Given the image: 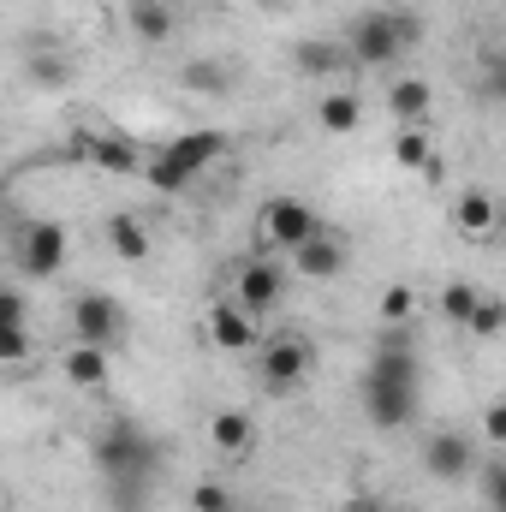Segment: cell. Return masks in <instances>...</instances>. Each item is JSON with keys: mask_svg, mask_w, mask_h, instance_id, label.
I'll return each mask as SVG.
<instances>
[{"mask_svg": "<svg viewBox=\"0 0 506 512\" xmlns=\"http://www.w3.org/2000/svg\"><path fill=\"white\" fill-rule=\"evenodd\" d=\"M483 495H489L495 512H506V465H489V471H483Z\"/></svg>", "mask_w": 506, "mask_h": 512, "instance_id": "obj_30", "label": "cell"}, {"mask_svg": "<svg viewBox=\"0 0 506 512\" xmlns=\"http://www.w3.org/2000/svg\"><path fill=\"white\" fill-rule=\"evenodd\" d=\"M36 78H42V84H60L66 72H60V60H36Z\"/></svg>", "mask_w": 506, "mask_h": 512, "instance_id": "obj_35", "label": "cell"}, {"mask_svg": "<svg viewBox=\"0 0 506 512\" xmlns=\"http://www.w3.org/2000/svg\"><path fill=\"white\" fill-rule=\"evenodd\" d=\"M393 161H399V167H411V173H429V179L441 173V167H435V155H429V137H423V131H405V137L393 143Z\"/></svg>", "mask_w": 506, "mask_h": 512, "instance_id": "obj_22", "label": "cell"}, {"mask_svg": "<svg viewBox=\"0 0 506 512\" xmlns=\"http://www.w3.org/2000/svg\"><path fill=\"white\" fill-rule=\"evenodd\" d=\"M483 435H489L495 447H506V405H489V417H483Z\"/></svg>", "mask_w": 506, "mask_h": 512, "instance_id": "obj_32", "label": "cell"}, {"mask_svg": "<svg viewBox=\"0 0 506 512\" xmlns=\"http://www.w3.org/2000/svg\"><path fill=\"white\" fill-rule=\"evenodd\" d=\"M0 346H6L0 358H12V364H18V358L30 352V334H24V328H6V340H0Z\"/></svg>", "mask_w": 506, "mask_h": 512, "instance_id": "obj_34", "label": "cell"}, {"mask_svg": "<svg viewBox=\"0 0 506 512\" xmlns=\"http://www.w3.org/2000/svg\"><path fill=\"white\" fill-rule=\"evenodd\" d=\"M429 102H435V90L423 78H393L387 84V114L405 120V126H423L429 120Z\"/></svg>", "mask_w": 506, "mask_h": 512, "instance_id": "obj_14", "label": "cell"}, {"mask_svg": "<svg viewBox=\"0 0 506 512\" xmlns=\"http://www.w3.org/2000/svg\"><path fill=\"white\" fill-rule=\"evenodd\" d=\"M292 60H298V72H304V78H328V72H340V66L352 60V48L310 36V42H298V48H292Z\"/></svg>", "mask_w": 506, "mask_h": 512, "instance_id": "obj_17", "label": "cell"}, {"mask_svg": "<svg viewBox=\"0 0 506 512\" xmlns=\"http://www.w3.org/2000/svg\"><path fill=\"white\" fill-rule=\"evenodd\" d=\"M316 239V209L304 203V197H274L268 209H262V245H274V251H304Z\"/></svg>", "mask_w": 506, "mask_h": 512, "instance_id": "obj_4", "label": "cell"}, {"mask_svg": "<svg viewBox=\"0 0 506 512\" xmlns=\"http://www.w3.org/2000/svg\"><path fill=\"white\" fill-rule=\"evenodd\" d=\"M477 304H483V292H477V286H465V280H453V286L441 292V316H447V322H471V316H477Z\"/></svg>", "mask_w": 506, "mask_h": 512, "instance_id": "obj_23", "label": "cell"}, {"mask_svg": "<svg viewBox=\"0 0 506 512\" xmlns=\"http://www.w3.org/2000/svg\"><path fill=\"white\" fill-rule=\"evenodd\" d=\"M0 328H24V298H18L12 286L0 292Z\"/></svg>", "mask_w": 506, "mask_h": 512, "instance_id": "obj_31", "label": "cell"}, {"mask_svg": "<svg viewBox=\"0 0 506 512\" xmlns=\"http://www.w3.org/2000/svg\"><path fill=\"white\" fill-rule=\"evenodd\" d=\"M209 441H215L227 459H245V453L256 447V423L245 417V411H221V417L209 423Z\"/></svg>", "mask_w": 506, "mask_h": 512, "instance_id": "obj_16", "label": "cell"}, {"mask_svg": "<svg viewBox=\"0 0 506 512\" xmlns=\"http://www.w3.org/2000/svg\"><path fill=\"white\" fill-rule=\"evenodd\" d=\"M370 382H393V387H417V352L399 340V334H387L376 346V358H370Z\"/></svg>", "mask_w": 506, "mask_h": 512, "instance_id": "obj_13", "label": "cell"}, {"mask_svg": "<svg viewBox=\"0 0 506 512\" xmlns=\"http://www.w3.org/2000/svg\"><path fill=\"white\" fill-rule=\"evenodd\" d=\"M96 465L108 477V495L114 512H149V489H155V471H161V441L143 435L137 423H114L96 435Z\"/></svg>", "mask_w": 506, "mask_h": 512, "instance_id": "obj_1", "label": "cell"}, {"mask_svg": "<svg viewBox=\"0 0 506 512\" xmlns=\"http://www.w3.org/2000/svg\"><path fill=\"white\" fill-rule=\"evenodd\" d=\"M78 155L90 167H102V173H149V161L131 149L126 137H108V131H84L78 137Z\"/></svg>", "mask_w": 506, "mask_h": 512, "instance_id": "obj_8", "label": "cell"}, {"mask_svg": "<svg viewBox=\"0 0 506 512\" xmlns=\"http://www.w3.org/2000/svg\"><path fill=\"white\" fill-rule=\"evenodd\" d=\"M280 292H286V274H280L274 262H245V268H239V292H233V298H239L251 316L274 310V304H280Z\"/></svg>", "mask_w": 506, "mask_h": 512, "instance_id": "obj_11", "label": "cell"}, {"mask_svg": "<svg viewBox=\"0 0 506 512\" xmlns=\"http://www.w3.org/2000/svg\"><path fill=\"white\" fill-rule=\"evenodd\" d=\"M66 382L72 387H108V352L78 340V346L66 352Z\"/></svg>", "mask_w": 506, "mask_h": 512, "instance_id": "obj_19", "label": "cell"}, {"mask_svg": "<svg viewBox=\"0 0 506 512\" xmlns=\"http://www.w3.org/2000/svg\"><path fill=\"white\" fill-rule=\"evenodd\" d=\"M423 36V24H417V12H405V6H393V12H370V18H358V30H352V60L358 66H393L411 42Z\"/></svg>", "mask_w": 506, "mask_h": 512, "instance_id": "obj_3", "label": "cell"}, {"mask_svg": "<svg viewBox=\"0 0 506 512\" xmlns=\"http://www.w3.org/2000/svg\"><path fill=\"white\" fill-rule=\"evenodd\" d=\"M292 262H298V274H310V280H334L340 268H346V251H340V239H310L304 251H292Z\"/></svg>", "mask_w": 506, "mask_h": 512, "instance_id": "obj_18", "label": "cell"}, {"mask_svg": "<svg viewBox=\"0 0 506 512\" xmlns=\"http://www.w3.org/2000/svg\"><path fill=\"white\" fill-rule=\"evenodd\" d=\"M209 340H215L221 352H251V346H256L251 310H245L239 298H221V304H209Z\"/></svg>", "mask_w": 506, "mask_h": 512, "instance_id": "obj_10", "label": "cell"}, {"mask_svg": "<svg viewBox=\"0 0 506 512\" xmlns=\"http://www.w3.org/2000/svg\"><path fill=\"white\" fill-rule=\"evenodd\" d=\"M304 370H310V346L304 340H268V352H262V382L268 387H298L304 382Z\"/></svg>", "mask_w": 506, "mask_h": 512, "instance_id": "obj_12", "label": "cell"}, {"mask_svg": "<svg viewBox=\"0 0 506 512\" xmlns=\"http://www.w3.org/2000/svg\"><path fill=\"white\" fill-rule=\"evenodd\" d=\"M411 310H417V292L411 286H387L381 292V322H411Z\"/></svg>", "mask_w": 506, "mask_h": 512, "instance_id": "obj_27", "label": "cell"}, {"mask_svg": "<svg viewBox=\"0 0 506 512\" xmlns=\"http://www.w3.org/2000/svg\"><path fill=\"white\" fill-rule=\"evenodd\" d=\"M227 84H233V78L221 72V60H191V66H185V90H209V96H221Z\"/></svg>", "mask_w": 506, "mask_h": 512, "instance_id": "obj_25", "label": "cell"}, {"mask_svg": "<svg viewBox=\"0 0 506 512\" xmlns=\"http://www.w3.org/2000/svg\"><path fill=\"white\" fill-rule=\"evenodd\" d=\"M453 227H459L465 239H489V233L501 227V203H495L489 191H465L459 209H453Z\"/></svg>", "mask_w": 506, "mask_h": 512, "instance_id": "obj_15", "label": "cell"}, {"mask_svg": "<svg viewBox=\"0 0 506 512\" xmlns=\"http://www.w3.org/2000/svg\"><path fill=\"white\" fill-rule=\"evenodd\" d=\"M191 507L197 512H239V501H233L221 483H197V489H191Z\"/></svg>", "mask_w": 506, "mask_h": 512, "instance_id": "obj_28", "label": "cell"}, {"mask_svg": "<svg viewBox=\"0 0 506 512\" xmlns=\"http://www.w3.org/2000/svg\"><path fill=\"white\" fill-rule=\"evenodd\" d=\"M239 512H251V507H239Z\"/></svg>", "mask_w": 506, "mask_h": 512, "instance_id": "obj_36", "label": "cell"}, {"mask_svg": "<svg viewBox=\"0 0 506 512\" xmlns=\"http://www.w3.org/2000/svg\"><path fill=\"white\" fill-rule=\"evenodd\" d=\"M340 512H393V507H387L381 495H346V501H340Z\"/></svg>", "mask_w": 506, "mask_h": 512, "instance_id": "obj_33", "label": "cell"}, {"mask_svg": "<svg viewBox=\"0 0 506 512\" xmlns=\"http://www.w3.org/2000/svg\"><path fill=\"white\" fill-rule=\"evenodd\" d=\"M108 239H114V251L126 256V262H143V256H149V233H143L137 215H114V221H108Z\"/></svg>", "mask_w": 506, "mask_h": 512, "instance_id": "obj_21", "label": "cell"}, {"mask_svg": "<svg viewBox=\"0 0 506 512\" xmlns=\"http://www.w3.org/2000/svg\"><path fill=\"white\" fill-rule=\"evenodd\" d=\"M12 262L24 274H54L66 262V227L60 221H30L12 233Z\"/></svg>", "mask_w": 506, "mask_h": 512, "instance_id": "obj_5", "label": "cell"}, {"mask_svg": "<svg viewBox=\"0 0 506 512\" xmlns=\"http://www.w3.org/2000/svg\"><path fill=\"white\" fill-rule=\"evenodd\" d=\"M364 417L376 429H405L417 417V387H393V382H370L364 376Z\"/></svg>", "mask_w": 506, "mask_h": 512, "instance_id": "obj_7", "label": "cell"}, {"mask_svg": "<svg viewBox=\"0 0 506 512\" xmlns=\"http://www.w3.org/2000/svg\"><path fill=\"white\" fill-rule=\"evenodd\" d=\"M316 114H322V126H328V131H352L358 120H364V108H358V96H346V90H340V96H328V102H322Z\"/></svg>", "mask_w": 506, "mask_h": 512, "instance_id": "obj_24", "label": "cell"}, {"mask_svg": "<svg viewBox=\"0 0 506 512\" xmlns=\"http://www.w3.org/2000/svg\"><path fill=\"white\" fill-rule=\"evenodd\" d=\"M227 155V131H185V137H173L155 161H149V191H161V197H173V191H185L209 161H221Z\"/></svg>", "mask_w": 506, "mask_h": 512, "instance_id": "obj_2", "label": "cell"}, {"mask_svg": "<svg viewBox=\"0 0 506 512\" xmlns=\"http://www.w3.org/2000/svg\"><path fill=\"white\" fill-rule=\"evenodd\" d=\"M483 96L506 102V48H495V54L483 60Z\"/></svg>", "mask_w": 506, "mask_h": 512, "instance_id": "obj_29", "label": "cell"}, {"mask_svg": "<svg viewBox=\"0 0 506 512\" xmlns=\"http://www.w3.org/2000/svg\"><path fill=\"white\" fill-rule=\"evenodd\" d=\"M501 239H506V233H501Z\"/></svg>", "mask_w": 506, "mask_h": 512, "instance_id": "obj_37", "label": "cell"}, {"mask_svg": "<svg viewBox=\"0 0 506 512\" xmlns=\"http://www.w3.org/2000/svg\"><path fill=\"white\" fill-rule=\"evenodd\" d=\"M465 328H471L477 340H495V334L506 328V304H501V298H483V304H477V316H471Z\"/></svg>", "mask_w": 506, "mask_h": 512, "instance_id": "obj_26", "label": "cell"}, {"mask_svg": "<svg viewBox=\"0 0 506 512\" xmlns=\"http://www.w3.org/2000/svg\"><path fill=\"white\" fill-rule=\"evenodd\" d=\"M471 465H477V447L465 435H429V447H423V471L429 477L459 483V477H471Z\"/></svg>", "mask_w": 506, "mask_h": 512, "instance_id": "obj_9", "label": "cell"}, {"mask_svg": "<svg viewBox=\"0 0 506 512\" xmlns=\"http://www.w3.org/2000/svg\"><path fill=\"white\" fill-rule=\"evenodd\" d=\"M72 334L84 340V346H114L120 334H126V316H120V304L108 298V292H84L78 304H72Z\"/></svg>", "mask_w": 506, "mask_h": 512, "instance_id": "obj_6", "label": "cell"}, {"mask_svg": "<svg viewBox=\"0 0 506 512\" xmlns=\"http://www.w3.org/2000/svg\"><path fill=\"white\" fill-rule=\"evenodd\" d=\"M126 18H131V36H143V42H167V36H173V12H167V0H131Z\"/></svg>", "mask_w": 506, "mask_h": 512, "instance_id": "obj_20", "label": "cell"}]
</instances>
